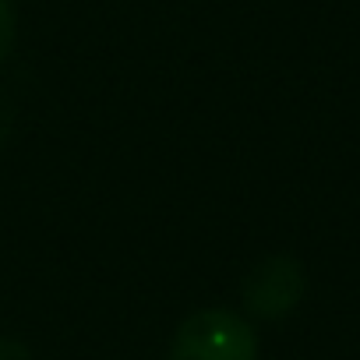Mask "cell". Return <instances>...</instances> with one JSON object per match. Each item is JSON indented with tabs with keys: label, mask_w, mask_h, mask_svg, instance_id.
Returning a JSON list of instances; mask_svg holds the SVG:
<instances>
[{
	"label": "cell",
	"mask_w": 360,
	"mask_h": 360,
	"mask_svg": "<svg viewBox=\"0 0 360 360\" xmlns=\"http://www.w3.org/2000/svg\"><path fill=\"white\" fill-rule=\"evenodd\" d=\"M169 360H258V335L237 311L205 307L180 321Z\"/></svg>",
	"instance_id": "cell-1"
},
{
	"label": "cell",
	"mask_w": 360,
	"mask_h": 360,
	"mask_svg": "<svg viewBox=\"0 0 360 360\" xmlns=\"http://www.w3.org/2000/svg\"><path fill=\"white\" fill-rule=\"evenodd\" d=\"M304 290H307L304 265L293 255H269L244 276L240 300L251 318L279 321L300 304Z\"/></svg>",
	"instance_id": "cell-2"
},
{
	"label": "cell",
	"mask_w": 360,
	"mask_h": 360,
	"mask_svg": "<svg viewBox=\"0 0 360 360\" xmlns=\"http://www.w3.org/2000/svg\"><path fill=\"white\" fill-rule=\"evenodd\" d=\"M15 36H18V11H15V0H0V60L11 53Z\"/></svg>",
	"instance_id": "cell-3"
},
{
	"label": "cell",
	"mask_w": 360,
	"mask_h": 360,
	"mask_svg": "<svg viewBox=\"0 0 360 360\" xmlns=\"http://www.w3.org/2000/svg\"><path fill=\"white\" fill-rule=\"evenodd\" d=\"M11 131H15V99L0 89V148L8 145Z\"/></svg>",
	"instance_id": "cell-4"
},
{
	"label": "cell",
	"mask_w": 360,
	"mask_h": 360,
	"mask_svg": "<svg viewBox=\"0 0 360 360\" xmlns=\"http://www.w3.org/2000/svg\"><path fill=\"white\" fill-rule=\"evenodd\" d=\"M0 360H32V353L18 339H0Z\"/></svg>",
	"instance_id": "cell-5"
}]
</instances>
